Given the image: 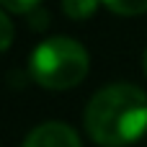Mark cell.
<instances>
[{
	"mask_svg": "<svg viewBox=\"0 0 147 147\" xmlns=\"http://www.w3.org/2000/svg\"><path fill=\"white\" fill-rule=\"evenodd\" d=\"M83 127L101 147L137 142L147 132V93L132 83L106 85L88 101Z\"/></svg>",
	"mask_w": 147,
	"mask_h": 147,
	"instance_id": "cell-1",
	"label": "cell"
},
{
	"mask_svg": "<svg viewBox=\"0 0 147 147\" xmlns=\"http://www.w3.org/2000/svg\"><path fill=\"white\" fill-rule=\"evenodd\" d=\"M90 57L85 47L70 36H52L41 41L28 59V72L34 83L47 90H70L80 85L88 75Z\"/></svg>",
	"mask_w": 147,
	"mask_h": 147,
	"instance_id": "cell-2",
	"label": "cell"
},
{
	"mask_svg": "<svg viewBox=\"0 0 147 147\" xmlns=\"http://www.w3.org/2000/svg\"><path fill=\"white\" fill-rule=\"evenodd\" d=\"M21 147H80V137L65 121H44L26 134Z\"/></svg>",
	"mask_w": 147,
	"mask_h": 147,
	"instance_id": "cell-3",
	"label": "cell"
},
{
	"mask_svg": "<svg viewBox=\"0 0 147 147\" xmlns=\"http://www.w3.org/2000/svg\"><path fill=\"white\" fill-rule=\"evenodd\" d=\"M101 0H62V10L72 21H85L98 10Z\"/></svg>",
	"mask_w": 147,
	"mask_h": 147,
	"instance_id": "cell-4",
	"label": "cell"
},
{
	"mask_svg": "<svg viewBox=\"0 0 147 147\" xmlns=\"http://www.w3.org/2000/svg\"><path fill=\"white\" fill-rule=\"evenodd\" d=\"M111 13L116 16H142L147 13V0H101Z\"/></svg>",
	"mask_w": 147,
	"mask_h": 147,
	"instance_id": "cell-5",
	"label": "cell"
},
{
	"mask_svg": "<svg viewBox=\"0 0 147 147\" xmlns=\"http://www.w3.org/2000/svg\"><path fill=\"white\" fill-rule=\"evenodd\" d=\"M0 3L8 13H31L39 5V0H0Z\"/></svg>",
	"mask_w": 147,
	"mask_h": 147,
	"instance_id": "cell-6",
	"label": "cell"
},
{
	"mask_svg": "<svg viewBox=\"0 0 147 147\" xmlns=\"http://www.w3.org/2000/svg\"><path fill=\"white\" fill-rule=\"evenodd\" d=\"M0 28H3V41H0V49L8 52L10 44H13V23H10V13H0Z\"/></svg>",
	"mask_w": 147,
	"mask_h": 147,
	"instance_id": "cell-7",
	"label": "cell"
},
{
	"mask_svg": "<svg viewBox=\"0 0 147 147\" xmlns=\"http://www.w3.org/2000/svg\"><path fill=\"white\" fill-rule=\"evenodd\" d=\"M142 67H145V75H147V49H145V57H142Z\"/></svg>",
	"mask_w": 147,
	"mask_h": 147,
	"instance_id": "cell-8",
	"label": "cell"
}]
</instances>
